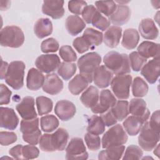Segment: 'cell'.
Instances as JSON below:
<instances>
[{
  "mask_svg": "<svg viewBox=\"0 0 160 160\" xmlns=\"http://www.w3.org/2000/svg\"><path fill=\"white\" fill-rule=\"evenodd\" d=\"M16 109L22 119H32L37 118V112L34 107V99L31 96L24 98L16 105Z\"/></svg>",
  "mask_w": 160,
  "mask_h": 160,
  "instance_id": "cell-14",
  "label": "cell"
},
{
  "mask_svg": "<svg viewBox=\"0 0 160 160\" xmlns=\"http://www.w3.org/2000/svg\"><path fill=\"white\" fill-rule=\"evenodd\" d=\"M99 92L98 88L93 86L88 87L82 94L80 100L87 108H92L98 102Z\"/></svg>",
  "mask_w": 160,
  "mask_h": 160,
  "instance_id": "cell-28",
  "label": "cell"
},
{
  "mask_svg": "<svg viewBox=\"0 0 160 160\" xmlns=\"http://www.w3.org/2000/svg\"><path fill=\"white\" fill-rule=\"evenodd\" d=\"M150 126L154 130L159 131V111H154L151 116L150 121L148 122Z\"/></svg>",
  "mask_w": 160,
  "mask_h": 160,
  "instance_id": "cell-55",
  "label": "cell"
},
{
  "mask_svg": "<svg viewBox=\"0 0 160 160\" xmlns=\"http://www.w3.org/2000/svg\"><path fill=\"white\" fill-rule=\"evenodd\" d=\"M105 126L101 116L93 115L88 119L87 131L93 134L100 135L104 132Z\"/></svg>",
  "mask_w": 160,
  "mask_h": 160,
  "instance_id": "cell-34",
  "label": "cell"
},
{
  "mask_svg": "<svg viewBox=\"0 0 160 160\" xmlns=\"http://www.w3.org/2000/svg\"><path fill=\"white\" fill-rule=\"evenodd\" d=\"M154 149V154L158 158H159V144H158Z\"/></svg>",
  "mask_w": 160,
  "mask_h": 160,
  "instance_id": "cell-57",
  "label": "cell"
},
{
  "mask_svg": "<svg viewBox=\"0 0 160 160\" xmlns=\"http://www.w3.org/2000/svg\"><path fill=\"white\" fill-rule=\"evenodd\" d=\"M62 89L63 82L56 73L46 75L42 86L44 92L51 95H56L61 92Z\"/></svg>",
  "mask_w": 160,
  "mask_h": 160,
  "instance_id": "cell-18",
  "label": "cell"
},
{
  "mask_svg": "<svg viewBox=\"0 0 160 160\" xmlns=\"http://www.w3.org/2000/svg\"><path fill=\"white\" fill-rule=\"evenodd\" d=\"M131 13V9L128 6L119 5L114 12L109 17V21L114 26L124 25L129 20Z\"/></svg>",
  "mask_w": 160,
  "mask_h": 160,
  "instance_id": "cell-23",
  "label": "cell"
},
{
  "mask_svg": "<svg viewBox=\"0 0 160 160\" xmlns=\"http://www.w3.org/2000/svg\"><path fill=\"white\" fill-rule=\"evenodd\" d=\"M159 57L154 58L146 63L141 69V75L150 84H154L159 76Z\"/></svg>",
  "mask_w": 160,
  "mask_h": 160,
  "instance_id": "cell-13",
  "label": "cell"
},
{
  "mask_svg": "<svg viewBox=\"0 0 160 160\" xmlns=\"http://www.w3.org/2000/svg\"><path fill=\"white\" fill-rule=\"evenodd\" d=\"M139 41V34L138 31L134 28H129L123 32L121 44L126 49H133L137 46Z\"/></svg>",
  "mask_w": 160,
  "mask_h": 160,
  "instance_id": "cell-30",
  "label": "cell"
},
{
  "mask_svg": "<svg viewBox=\"0 0 160 160\" xmlns=\"http://www.w3.org/2000/svg\"><path fill=\"white\" fill-rule=\"evenodd\" d=\"M61 59L66 62H71L77 60V55L73 49L68 45L62 46L59 51Z\"/></svg>",
  "mask_w": 160,
  "mask_h": 160,
  "instance_id": "cell-44",
  "label": "cell"
},
{
  "mask_svg": "<svg viewBox=\"0 0 160 160\" xmlns=\"http://www.w3.org/2000/svg\"><path fill=\"white\" fill-rule=\"evenodd\" d=\"M116 101V98L109 89H104L100 92L98 103L91 109L93 113L101 114L111 108Z\"/></svg>",
  "mask_w": 160,
  "mask_h": 160,
  "instance_id": "cell-12",
  "label": "cell"
},
{
  "mask_svg": "<svg viewBox=\"0 0 160 160\" xmlns=\"http://www.w3.org/2000/svg\"><path fill=\"white\" fill-rule=\"evenodd\" d=\"M130 66L134 71H139L147 62V59L141 56L137 51H133L129 55Z\"/></svg>",
  "mask_w": 160,
  "mask_h": 160,
  "instance_id": "cell-41",
  "label": "cell"
},
{
  "mask_svg": "<svg viewBox=\"0 0 160 160\" xmlns=\"http://www.w3.org/2000/svg\"><path fill=\"white\" fill-rule=\"evenodd\" d=\"M96 11L97 9L93 5H87L81 14L83 21L88 24H91L92 18Z\"/></svg>",
  "mask_w": 160,
  "mask_h": 160,
  "instance_id": "cell-52",
  "label": "cell"
},
{
  "mask_svg": "<svg viewBox=\"0 0 160 160\" xmlns=\"http://www.w3.org/2000/svg\"><path fill=\"white\" fill-rule=\"evenodd\" d=\"M39 154V149L32 145H25L22 148V156L24 159H31L37 158Z\"/></svg>",
  "mask_w": 160,
  "mask_h": 160,
  "instance_id": "cell-48",
  "label": "cell"
},
{
  "mask_svg": "<svg viewBox=\"0 0 160 160\" xmlns=\"http://www.w3.org/2000/svg\"><path fill=\"white\" fill-rule=\"evenodd\" d=\"M128 139V135L122 126L119 124H116L104 134L101 145L103 148L121 146L126 143Z\"/></svg>",
  "mask_w": 160,
  "mask_h": 160,
  "instance_id": "cell-7",
  "label": "cell"
},
{
  "mask_svg": "<svg viewBox=\"0 0 160 160\" xmlns=\"http://www.w3.org/2000/svg\"><path fill=\"white\" fill-rule=\"evenodd\" d=\"M41 129L46 132H51L57 129L59 126L58 118L52 115H46L40 119Z\"/></svg>",
  "mask_w": 160,
  "mask_h": 160,
  "instance_id": "cell-37",
  "label": "cell"
},
{
  "mask_svg": "<svg viewBox=\"0 0 160 160\" xmlns=\"http://www.w3.org/2000/svg\"><path fill=\"white\" fill-rule=\"evenodd\" d=\"M139 132V145L146 151H152L159 142V131L153 129L147 121L143 124Z\"/></svg>",
  "mask_w": 160,
  "mask_h": 160,
  "instance_id": "cell-8",
  "label": "cell"
},
{
  "mask_svg": "<svg viewBox=\"0 0 160 160\" xmlns=\"http://www.w3.org/2000/svg\"><path fill=\"white\" fill-rule=\"evenodd\" d=\"M84 140L89 150L96 151L100 149L101 141L99 135L93 134L88 132L84 135Z\"/></svg>",
  "mask_w": 160,
  "mask_h": 160,
  "instance_id": "cell-43",
  "label": "cell"
},
{
  "mask_svg": "<svg viewBox=\"0 0 160 160\" xmlns=\"http://www.w3.org/2000/svg\"><path fill=\"white\" fill-rule=\"evenodd\" d=\"M129 102L126 100H119L116 101L115 104L111 108V110L117 119L122 121L129 114Z\"/></svg>",
  "mask_w": 160,
  "mask_h": 160,
  "instance_id": "cell-35",
  "label": "cell"
},
{
  "mask_svg": "<svg viewBox=\"0 0 160 160\" xmlns=\"http://www.w3.org/2000/svg\"><path fill=\"white\" fill-rule=\"evenodd\" d=\"M0 89V104H8L11 100V96L12 94L11 91L3 84H1Z\"/></svg>",
  "mask_w": 160,
  "mask_h": 160,
  "instance_id": "cell-51",
  "label": "cell"
},
{
  "mask_svg": "<svg viewBox=\"0 0 160 160\" xmlns=\"http://www.w3.org/2000/svg\"><path fill=\"white\" fill-rule=\"evenodd\" d=\"M116 2H118V3H119V4H120V5H122V4H126V3H128L129 1H116Z\"/></svg>",
  "mask_w": 160,
  "mask_h": 160,
  "instance_id": "cell-58",
  "label": "cell"
},
{
  "mask_svg": "<svg viewBox=\"0 0 160 160\" xmlns=\"http://www.w3.org/2000/svg\"><path fill=\"white\" fill-rule=\"evenodd\" d=\"M105 149V150H102L99 152L98 159L99 160H116L121 159L125 150V147L123 145H121L111 146Z\"/></svg>",
  "mask_w": 160,
  "mask_h": 160,
  "instance_id": "cell-31",
  "label": "cell"
},
{
  "mask_svg": "<svg viewBox=\"0 0 160 160\" xmlns=\"http://www.w3.org/2000/svg\"><path fill=\"white\" fill-rule=\"evenodd\" d=\"M139 31L141 36L146 39H156L159 35V30L154 21L151 18L141 20L139 25Z\"/></svg>",
  "mask_w": 160,
  "mask_h": 160,
  "instance_id": "cell-21",
  "label": "cell"
},
{
  "mask_svg": "<svg viewBox=\"0 0 160 160\" xmlns=\"http://www.w3.org/2000/svg\"><path fill=\"white\" fill-rule=\"evenodd\" d=\"M142 155V149L139 146L132 144L126 148L122 159H140Z\"/></svg>",
  "mask_w": 160,
  "mask_h": 160,
  "instance_id": "cell-45",
  "label": "cell"
},
{
  "mask_svg": "<svg viewBox=\"0 0 160 160\" xmlns=\"http://www.w3.org/2000/svg\"><path fill=\"white\" fill-rule=\"evenodd\" d=\"M97 10L107 17H110L116 11L117 5L113 1H99L95 2Z\"/></svg>",
  "mask_w": 160,
  "mask_h": 160,
  "instance_id": "cell-40",
  "label": "cell"
},
{
  "mask_svg": "<svg viewBox=\"0 0 160 160\" xmlns=\"http://www.w3.org/2000/svg\"><path fill=\"white\" fill-rule=\"evenodd\" d=\"M18 137L15 132L9 131H1L0 142L2 146H8L15 142Z\"/></svg>",
  "mask_w": 160,
  "mask_h": 160,
  "instance_id": "cell-50",
  "label": "cell"
},
{
  "mask_svg": "<svg viewBox=\"0 0 160 160\" xmlns=\"http://www.w3.org/2000/svg\"><path fill=\"white\" fill-rule=\"evenodd\" d=\"M22 144H18L9 151V154L14 159H24L22 156Z\"/></svg>",
  "mask_w": 160,
  "mask_h": 160,
  "instance_id": "cell-54",
  "label": "cell"
},
{
  "mask_svg": "<svg viewBox=\"0 0 160 160\" xmlns=\"http://www.w3.org/2000/svg\"><path fill=\"white\" fill-rule=\"evenodd\" d=\"M137 50L138 52L146 59L159 57V44L158 43L145 41L138 46Z\"/></svg>",
  "mask_w": 160,
  "mask_h": 160,
  "instance_id": "cell-25",
  "label": "cell"
},
{
  "mask_svg": "<svg viewBox=\"0 0 160 160\" xmlns=\"http://www.w3.org/2000/svg\"><path fill=\"white\" fill-rule=\"evenodd\" d=\"M59 56L54 54H42L35 61L36 67L41 72L50 73L56 70L61 64Z\"/></svg>",
  "mask_w": 160,
  "mask_h": 160,
  "instance_id": "cell-11",
  "label": "cell"
},
{
  "mask_svg": "<svg viewBox=\"0 0 160 160\" xmlns=\"http://www.w3.org/2000/svg\"><path fill=\"white\" fill-rule=\"evenodd\" d=\"M132 76L129 74H119L112 78L111 88L114 94L119 99H127L129 97Z\"/></svg>",
  "mask_w": 160,
  "mask_h": 160,
  "instance_id": "cell-9",
  "label": "cell"
},
{
  "mask_svg": "<svg viewBox=\"0 0 160 160\" xmlns=\"http://www.w3.org/2000/svg\"><path fill=\"white\" fill-rule=\"evenodd\" d=\"M129 113L148 121L150 116V111L146 107V103L141 98L132 99L129 104Z\"/></svg>",
  "mask_w": 160,
  "mask_h": 160,
  "instance_id": "cell-19",
  "label": "cell"
},
{
  "mask_svg": "<svg viewBox=\"0 0 160 160\" xmlns=\"http://www.w3.org/2000/svg\"><path fill=\"white\" fill-rule=\"evenodd\" d=\"M9 64L7 62H5L1 59V79H3L5 78Z\"/></svg>",
  "mask_w": 160,
  "mask_h": 160,
  "instance_id": "cell-56",
  "label": "cell"
},
{
  "mask_svg": "<svg viewBox=\"0 0 160 160\" xmlns=\"http://www.w3.org/2000/svg\"><path fill=\"white\" fill-rule=\"evenodd\" d=\"M146 122L147 121L132 115L124 120L122 125L125 131L129 135L136 136L139 132L141 128Z\"/></svg>",
  "mask_w": 160,
  "mask_h": 160,
  "instance_id": "cell-29",
  "label": "cell"
},
{
  "mask_svg": "<svg viewBox=\"0 0 160 160\" xmlns=\"http://www.w3.org/2000/svg\"><path fill=\"white\" fill-rule=\"evenodd\" d=\"M101 62V56L96 52H91L80 57L78 60L77 65L80 74L84 76L89 83H91L93 81L94 72L99 66Z\"/></svg>",
  "mask_w": 160,
  "mask_h": 160,
  "instance_id": "cell-3",
  "label": "cell"
},
{
  "mask_svg": "<svg viewBox=\"0 0 160 160\" xmlns=\"http://www.w3.org/2000/svg\"><path fill=\"white\" fill-rule=\"evenodd\" d=\"M105 66L116 75L125 74L131 72L129 57L127 54L110 51L103 58Z\"/></svg>",
  "mask_w": 160,
  "mask_h": 160,
  "instance_id": "cell-2",
  "label": "cell"
},
{
  "mask_svg": "<svg viewBox=\"0 0 160 160\" xmlns=\"http://www.w3.org/2000/svg\"><path fill=\"white\" fill-rule=\"evenodd\" d=\"M88 153L83 140L80 138H73L71 139L66 149V159H87Z\"/></svg>",
  "mask_w": 160,
  "mask_h": 160,
  "instance_id": "cell-10",
  "label": "cell"
},
{
  "mask_svg": "<svg viewBox=\"0 0 160 160\" xmlns=\"http://www.w3.org/2000/svg\"><path fill=\"white\" fill-rule=\"evenodd\" d=\"M122 35V28L120 26H112L105 32L103 37L104 44L110 48H116Z\"/></svg>",
  "mask_w": 160,
  "mask_h": 160,
  "instance_id": "cell-24",
  "label": "cell"
},
{
  "mask_svg": "<svg viewBox=\"0 0 160 160\" xmlns=\"http://www.w3.org/2000/svg\"><path fill=\"white\" fill-rule=\"evenodd\" d=\"M149 87L146 81L140 77H136L132 83V95L136 98L145 96L148 92Z\"/></svg>",
  "mask_w": 160,
  "mask_h": 160,
  "instance_id": "cell-36",
  "label": "cell"
},
{
  "mask_svg": "<svg viewBox=\"0 0 160 160\" xmlns=\"http://www.w3.org/2000/svg\"><path fill=\"white\" fill-rule=\"evenodd\" d=\"M39 118L22 119L20 123V131L22 133L24 142L32 145L39 143L41 137V131L39 128Z\"/></svg>",
  "mask_w": 160,
  "mask_h": 160,
  "instance_id": "cell-6",
  "label": "cell"
},
{
  "mask_svg": "<svg viewBox=\"0 0 160 160\" xmlns=\"http://www.w3.org/2000/svg\"><path fill=\"white\" fill-rule=\"evenodd\" d=\"M89 82L82 75H76L69 82L68 89L73 95H78L88 87Z\"/></svg>",
  "mask_w": 160,
  "mask_h": 160,
  "instance_id": "cell-32",
  "label": "cell"
},
{
  "mask_svg": "<svg viewBox=\"0 0 160 160\" xmlns=\"http://www.w3.org/2000/svg\"><path fill=\"white\" fill-rule=\"evenodd\" d=\"M110 23L109 20L103 16L98 10L93 16L91 22L94 27L102 31L106 30L109 28Z\"/></svg>",
  "mask_w": 160,
  "mask_h": 160,
  "instance_id": "cell-42",
  "label": "cell"
},
{
  "mask_svg": "<svg viewBox=\"0 0 160 160\" xmlns=\"http://www.w3.org/2000/svg\"><path fill=\"white\" fill-rule=\"evenodd\" d=\"M24 34L22 29L16 26H7L1 30L0 44L2 46L18 48L24 42Z\"/></svg>",
  "mask_w": 160,
  "mask_h": 160,
  "instance_id": "cell-4",
  "label": "cell"
},
{
  "mask_svg": "<svg viewBox=\"0 0 160 160\" xmlns=\"http://www.w3.org/2000/svg\"><path fill=\"white\" fill-rule=\"evenodd\" d=\"M113 74L104 65L99 66L94 71L93 81L94 84L99 88H106L109 86L113 78Z\"/></svg>",
  "mask_w": 160,
  "mask_h": 160,
  "instance_id": "cell-20",
  "label": "cell"
},
{
  "mask_svg": "<svg viewBox=\"0 0 160 160\" xmlns=\"http://www.w3.org/2000/svg\"><path fill=\"white\" fill-rule=\"evenodd\" d=\"M26 65L21 61H12L8 66L5 76L6 82L15 90H19L24 85Z\"/></svg>",
  "mask_w": 160,
  "mask_h": 160,
  "instance_id": "cell-5",
  "label": "cell"
},
{
  "mask_svg": "<svg viewBox=\"0 0 160 160\" xmlns=\"http://www.w3.org/2000/svg\"><path fill=\"white\" fill-rule=\"evenodd\" d=\"M87 6V2L84 1H70L68 2V9L69 11L78 15L81 14L84 8Z\"/></svg>",
  "mask_w": 160,
  "mask_h": 160,
  "instance_id": "cell-47",
  "label": "cell"
},
{
  "mask_svg": "<svg viewBox=\"0 0 160 160\" xmlns=\"http://www.w3.org/2000/svg\"><path fill=\"white\" fill-rule=\"evenodd\" d=\"M76 112L75 105L68 100H61L57 102L54 108V112L63 121H67L74 117Z\"/></svg>",
  "mask_w": 160,
  "mask_h": 160,
  "instance_id": "cell-17",
  "label": "cell"
},
{
  "mask_svg": "<svg viewBox=\"0 0 160 160\" xmlns=\"http://www.w3.org/2000/svg\"><path fill=\"white\" fill-rule=\"evenodd\" d=\"M64 3V1L62 0L44 1L42 5V12L54 19L61 18L65 12Z\"/></svg>",
  "mask_w": 160,
  "mask_h": 160,
  "instance_id": "cell-15",
  "label": "cell"
},
{
  "mask_svg": "<svg viewBox=\"0 0 160 160\" xmlns=\"http://www.w3.org/2000/svg\"><path fill=\"white\" fill-rule=\"evenodd\" d=\"M19 124V118L13 109L1 107L0 126L9 130L15 129Z\"/></svg>",
  "mask_w": 160,
  "mask_h": 160,
  "instance_id": "cell-16",
  "label": "cell"
},
{
  "mask_svg": "<svg viewBox=\"0 0 160 160\" xmlns=\"http://www.w3.org/2000/svg\"><path fill=\"white\" fill-rule=\"evenodd\" d=\"M69 134L66 129L58 128L52 134H44L41 136L39 144L40 149L44 152L63 151L66 147Z\"/></svg>",
  "mask_w": 160,
  "mask_h": 160,
  "instance_id": "cell-1",
  "label": "cell"
},
{
  "mask_svg": "<svg viewBox=\"0 0 160 160\" xmlns=\"http://www.w3.org/2000/svg\"><path fill=\"white\" fill-rule=\"evenodd\" d=\"M72 45L79 54H82L88 51L89 49H91L90 45L82 36L78 37L74 39L72 42Z\"/></svg>",
  "mask_w": 160,
  "mask_h": 160,
  "instance_id": "cell-49",
  "label": "cell"
},
{
  "mask_svg": "<svg viewBox=\"0 0 160 160\" xmlns=\"http://www.w3.org/2000/svg\"><path fill=\"white\" fill-rule=\"evenodd\" d=\"M59 42L53 38H49L44 40L41 45V50L44 53L56 52L59 49Z\"/></svg>",
  "mask_w": 160,
  "mask_h": 160,
  "instance_id": "cell-46",
  "label": "cell"
},
{
  "mask_svg": "<svg viewBox=\"0 0 160 160\" xmlns=\"http://www.w3.org/2000/svg\"><path fill=\"white\" fill-rule=\"evenodd\" d=\"M82 36L88 42L91 49L100 45L103 41L102 33L91 28H86Z\"/></svg>",
  "mask_w": 160,
  "mask_h": 160,
  "instance_id": "cell-33",
  "label": "cell"
},
{
  "mask_svg": "<svg viewBox=\"0 0 160 160\" xmlns=\"http://www.w3.org/2000/svg\"><path fill=\"white\" fill-rule=\"evenodd\" d=\"M45 77L41 71L36 68H31L28 72L26 78V86L28 89L37 91L42 87Z\"/></svg>",
  "mask_w": 160,
  "mask_h": 160,
  "instance_id": "cell-22",
  "label": "cell"
},
{
  "mask_svg": "<svg viewBox=\"0 0 160 160\" xmlns=\"http://www.w3.org/2000/svg\"><path fill=\"white\" fill-rule=\"evenodd\" d=\"M53 27L51 20L48 18H40L35 22L34 26V32L36 36L42 39L51 34Z\"/></svg>",
  "mask_w": 160,
  "mask_h": 160,
  "instance_id": "cell-27",
  "label": "cell"
},
{
  "mask_svg": "<svg viewBox=\"0 0 160 160\" xmlns=\"http://www.w3.org/2000/svg\"><path fill=\"white\" fill-rule=\"evenodd\" d=\"M100 116L104 122L105 126L107 127H110L117 123L118 121L113 115L111 109H109L102 114H101Z\"/></svg>",
  "mask_w": 160,
  "mask_h": 160,
  "instance_id": "cell-53",
  "label": "cell"
},
{
  "mask_svg": "<svg viewBox=\"0 0 160 160\" xmlns=\"http://www.w3.org/2000/svg\"><path fill=\"white\" fill-rule=\"evenodd\" d=\"M36 103L39 115L47 114L51 112L53 107L52 100L46 96H38L36 99Z\"/></svg>",
  "mask_w": 160,
  "mask_h": 160,
  "instance_id": "cell-39",
  "label": "cell"
},
{
  "mask_svg": "<svg viewBox=\"0 0 160 160\" xmlns=\"http://www.w3.org/2000/svg\"><path fill=\"white\" fill-rule=\"evenodd\" d=\"M65 26L69 34L71 36H76L85 28L86 23L79 16L71 15L67 18Z\"/></svg>",
  "mask_w": 160,
  "mask_h": 160,
  "instance_id": "cell-26",
  "label": "cell"
},
{
  "mask_svg": "<svg viewBox=\"0 0 160 160\" xmlns=\"http://www.w3.org/2000/svg\"><path fill=\"white\" fill-rule=\"evenodd\" d=\"M77 66L75 63L62 62L58 69V74L65 81L70 79L76 73Z\"/></svg>",
  "mask_w": 160,
  "mask_h": 160,
  "instance_id": "cell-38",
  "label": "cell"
}]
</instances>
